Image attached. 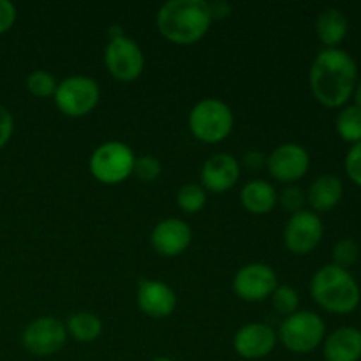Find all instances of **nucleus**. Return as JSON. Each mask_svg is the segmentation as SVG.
<instances>
[{
	"mask_svg": "<svg viewBox=\"0 0 361 361\" xmlns=\"http://www.w3.org/2000/svg\"><path fill=\"white\" fill-rule=\"evenodd\" d=\"M358 66L348 51L326 48L310 66L309 83L314 97L326 108H341L355 94Z\"/></svg>",
	"mask_w": 361,
	"mask_h": 361,
	"instance_id": "f257e3e1",
	"label": "nucleus"
},
{
	"mask_svg": "<svg viewBox=\"0 0 361 361\" xmlns=\"http://www.w3.org/2000/svg\"><path fill=\"white\" fill-rule=\"evenodd\" d=\"M323 235L324 226L319 215L310 210H302L289 215L284 228V243L293 254L305 256L319 245Z\"/></svg>",
	"mask_w": 361,
	"mask_h": 361,
	"instance_id": "9b49d317",
	"label": "nucleus"
},
{
	"mask_svg": "<svg viewBox=\"0 0 361 361\" xmlns=\"http://www.w3.org/2000/svg\"><path fill=\"white\" fill-rule=\"evenodd\" d=\"M243 164H245L247 168L257 171V169H261L267 164V157H264L261 152H247V154L243 155Z\"/></svg>",
	"mask_w": 361,
	"mask_h": 361,
	"instance_id": "473e14b6",
	"label": "nucleus"
},
{
	"mask_svg": "<svg viewBox=\"0 0 361 361\" xmlns=\"http://www.w3.org/2000/svg\"><path fill=\"white\" fill-rule=\"evenodd\" d=\"M345 173L349 178L361 187V143L353 145L345 155Z\"/></svg>",
	"mask_w": 361,
	"mask_h": 361,
	"instance_id": "c85d7f7f",
	"label": "nucleus"
},
{
	"mask_svg": "<svg viewBox=\"0 0 361 361\" xmlns=\"http://www.w3.org/2000/svg\"><path fill=\"white\" fill-rule=\"evenodd\" d=\"M324 334L326 326L319 314L298 310L282 321L277 337L288 351L296 355H309L323 344Z\"/></svg>",
	"mask_w": 361,
	"mask_h": 361,
	"instance_id": "423d86ee",
	"label": "nucleus"
},
{
	"mask_svg": "<svg viewBox=\"0 0 361 361\" xmlns=\"http://www.w3.org/2000/svg\"><path fill=\"white\" fill-rule=\"evenodd\" d=\"M16 6L11 0H0V35L9 32L16 23Z\"/></svg>",
	"mask_w": 361,
	"mask_h": 361,
	"instance_id": "7c9ffc66",
	"label": "nucleus"
},
{
	"mask_svg": "<svg viewBox=\"0 0 361 361\" xmlns=\"http://www.w3.org/2000/svg\"><path fill=\"white\" fill-rule=\"evenodd\" d=\"M136 302L141 312L147 314L148 317H154V319L169 317L178 305V298H176V293L173 291L171 286L162 281H155V279L140 281Z\"/></svg>",
	"mask_w": 361,
	"mask_h": 361,
	"instance_id": "4468645a",
	"label": "nucleus"
},
{
	"mask_svg": "<svg viewBox=\"0 0 361 361\" xmlns=\"http://www.w3.org/2000/svg\"><path fill=\"white\" fill-rule=\"evenodd\" d=\"M355 104L358 106V108H361V83L360 85H356V88H355Z\"/></svg>",
	"mask_w": 361,
	"mask_h": 361,
	"instance_id": "72a5a7b5",
	"label": "nucleus"
},
{
	"mask_svg": "<svg viewBox=\"0 0 361 361\" xmlns=\"http://www.w3.org/2000/svg\"><path fill=\"white\" fill-rule=\"evenodd\" d=\"M25 85H27V90L30 92L34 97L46 99L55 95L56 87H59V81H56V78L53 76V74H49L48 71L37 69V71H32V73L28 74Z\"/></svg>",
	"mask_w": 361,
	"mask_h": 361,
	"instance_id": "b1692460",
	"label": "nucleus"
},
{
	"mask_svg": "<svg viewBox=\"0 0 361 361\" xmlns=\"http://www.w3.org/2000/svg\"><path fill=\"white\" fill-rule=\"evenodd\" d=\"M344 196V185L342 180L335 175H323L317 180H314L307 192V201L312 207L314 214L317 212H330L341 203Z\"/></svg>",
	"mask_w": 361,
	"mask_h": 361,
	"instance_id": "6ab92c4d",
	"label": "nucleus"
},
{
	"mask_svg": "<svg viewBox=\"0 0 361 361\" xmlns=\"http://www.w3.org/2000/svg\"><path fill=\"white\" fill-rule=\"evenodd\" d=\"M338 136L348 143H361V108L356 104L345 106L335 120Z\"/></svg>",
	"mask_w": 361,
	"mask_h": 361,
	"instance_id": "4be33fe9",
	"label": "nucleus"
},
{
	"mask_svg": "<svg viewBox=\"0 0 361 361\" xmlns=\"http://www.w3.org/2000/svg\"><path fill=\"white\" fill-rule=\"evenodd\" d=\"M277 331L264 323H249L236 331L233 348L245 360L267 358L277 345Z\"/></svg>",
	"mask_w": 361,
	"mask_h": 361,
	"instance_id": "ddd939ff",
	"label": "nucleus"
},
{
	"mask_svg": "<svg viewBox=\"0 0 361 361\" xmlns=\"http://www.w3.org/2000/svg\"><path fill=\"white\" fill-rule=\"evenodd\" d=\"M212 21L204 0H168L157 13V28L162 37L180 46L200 42L210 30Z\"/></svg>",
	"mask_w": 361,
	"mask_h": 361,
	"instance_id": "f03ea898",
	"label": "nucleus"
},
{
	"mask_svg": "<svg viewBox=\"0 0 361 361\" xmlns=\"http://www.w3.org/2000/svg\"><path fill=\"white\" fill-rule=\"evenodd\" d=\"M242 175L238 159L231 154H214L201 168V185L212 192H226L233 189Z\"/></svg>",
	"mask_w": 361,
	"mask_h": 361,
	"instance_id": "dca6fc26",
	"label": "nucleus"
},
{
	"mask_svg": "<svg viewBox=\"0 0 361 361\" xmlns=\"http://www.w3.org/2000/svg\"><path fill=\"white\" fill-rule=\"evenodd\" d=\"M67 328L66 323L51 316L37 317L30 321L21 334V344L34 356L56 355L66 345Z\"/></svg>",
	"mask_w": 361,
	"mask_h": 361,
	"instance_id": "1a4fd4ad",
	"label": "nucleus"
},
{
	"mask_svg": "<svg viewBox=\"0 0 361 361\" xmlns=\"http://www.w3.org/2000/svg\"><path fill=\"white\" fill-rule=\"evenodd\" d=\"M14 133V118L13 113L6 108L4 104H0V150L6 147L11 141Z\"/></svg>",
	"mask_w": 361,
	"mask_h": 361,
	"instance_id": "c756f323",
	"label": "nucleus"
},
{
	"mask_svg": "<svg viewBox=\"0 0 361 361\" xmlns=\"http://www.w3.org/2000/svg\"><path fill=\"white\" fill-rule=\"evenodd\" d=\"M208 9H210L212 20H224L231 14V4L226 0H215V2H208Z\"/></svg>",
	"mask_w": 361,
	"mask_h": 361,
	"instance_id": "2f4dec72",
	"label": "nucleus"
},
{
	"mask_svg": "<svg viewBox=\"0 0 361 361\" xmlns=\"http://www.w3.org/2000/svg\"><path fill=\"white\" fill-rule=\"evenodd\" d=\"M279 277L271 267L264 263H250L240 268L233 279V291L243 302H264L274 295Z\"/></svg>",
	"mask_w": 361,
	"mask_h": 361,
	"instance_id": "9d476101",
	"label": "nucleus"
},
{
	"mask_svg": "<svg viewBox=\"0 0 361 361\" xmlns=\"http://www.w3.org/2000/svg\"><path fill=\"white\" fill-rule=\"evenodd\" d=\"M152 361H175V360H171V358H166V356H161V358H155V360H152Z\"/></svg>",
	"mask_w": 361,
	"mask_h": 361,
	"instance_id": "f704fd0d",
	"label": "nucleus"
},
{
	"mask_svg": "<svg viewBox=\"0 0 361 361\" xmlns=\"http://www.w3.org/2000/svg\"><path fill=\"white\" fill-rule=\"evenodd\" d=\"M348 30V16L337 7H328L316 20V34L326 48H337L345 39Z\"/></svg>",
	"mask_w": 361,
	"mask_h": 361,
	"instance_id": "aec40b11",
	"label": "nucleus"
},
{
	"mask_svg": "<svg viewBox=\"0 0 361 361\" xmlns=\"http://www.w3.org/2000/svg\"><path fill=\"white\" fill-rule=\"evenodd\" d=\"M56 108L66 116L80 118L95 109L101 101L99 83L90 76H69L59 83L55 90Z\"/></svg>",
	"mask_w": 361,
	"mask_h": 361,
	"instance_id": "0eeeda50",
	"label": "nucleus"
},
{
	"mask_svg": "<svg viewBox=\"0 0 361 361\" xmlns=\"http://www.w3.org/2000/svg\"><path fill=\"white\" fill-rule=\"evenodd\" d=\"M233 126H235V115L221 99H201L189 113L190 133L203 143H221L231 134Z\"/></svg>",
	"mask_w": 361,
	"mask_h": 361,
	"instance_id": "20e7f679",
	"label": "nucleus"
},
{
	"mask_svg": "<svg viewBox=\"0 0 361 361\" xmlns=\"http://www.w3.org/2000/svg\"><path fill=\"white\" fill-rule=\"evenodd\" d=\"M207 190L201 183H185L176 194V204L185 214H197L207 204Z\"/></svg>",
	"mask_w": 361,
	"mask_h": 361,
	"instance_id": "5701e85b",
	"label": "nucleus"
},
{
	"mask_svg": "<svg viewBox=\"0 0 361 361\" xmlns=\"http://www.w3.org/2000/svg\"><path fill=\"white\" fill-rule=\"evenodd\" d=\"M104 63L115 80L134 81L145 69V55L136 41L129 35H118L109 39L104 49Z\"/></svg>",
	"mask_w": 361,
	"mask_h": 361,
	"instance_id": "6e6552de",
	"label": "nucleus"
},
{
	"mask_svg": "<svg viewBox=\"0 0 361 361\" xmlns=\"http://www.w3.org/2000/svg\"><path fill=\"white\" fill-rule=\"evenodd\" d=\"M162 173V164L157 157L154 155H141L136 157L134 162V175L137 176L143 182H154L161 176Z\"/></svg>",
	"mask_w": 361,
	"mask_h": 361,
	"instance_id": "bb28decb",
	"label": "nucleus"
},
{
	"mask_svg": "<svg viewBox=\"0 0 361 361\" xmlns=\"http://www.w3.org/2000/svg\"><path fill=\"white\" fill-rule=\"evenodd\" d=\"M323 355L326 361H360L361 331L344 326L335 330L323 341Z\"/></svg>",
	"mask_w": 361,
	"mask_h": 361,
	"instance_id": "f3484780",
	"label": "nucleus"
},
{
	"mask_svg": "<svg viewBox=\"0 0 361 361\" xmlns=\"http://www.w3.org/2000/svg\"><path fill=\"white\" fill-rule=\"evenodd\" d=\"M331 256H334L335 267H341L344 268V270H348L349 267H353V264L358 261L360 247L355 240L342 238L334 245V252H331Z\"/></svg>",
	"mask_w": 361,
	"mask_h": 361,
	"instance_id": "a878e982",
	"label": "nucleus"
},
{
	"mask_svg": "<svg viewBox=\"0 0 361 361\" xmlns=\"http://www.w3.org/2000/svg\"><path fill=\"white\" fill-rule=\"evenodd\" d=\"M134 162L136 155L129 145L123 141H106L92 152L88 168L92 176L101 183L116 185L133 175Z\"/></svg>",
	"mask_w": 361,
	"mask_h": 361,
	"instance_id": "39448f33",
	"label": "nucleus"
},
{
	"mask_svg": "<svg viewBox=\"0 0 361 361\" xmlns=\"http://www.w3.org/2000/svg\"><path fill=\"white\" fill-rule=\"evenodd\" d=\"M267 168L277 182L295 183L309 171L310 155L302 145L282 143L267 157Z\"/></svg>",
	"mask_w": 361,
	"mask_h": 361,
	"instance_id": "f8f14e48",
	"label": "nucleus"
},
{
	"mask_svg": "<svg viewBox=\"0 0 361 361\" xmlns=\"http://www.w3.org/2000/svg\"><path fill=\"white\" fill-rule=\"evenodd\" d=\"M67 334L74 338V341L81 342V344H90V342L97 341L102 334V321L101 317L95 316L94 312L88 310H80L74 312L73 316L67 319L66 323Z\"/></svg>",
	"mask_w": 361,
	"mask_h": 361,
	"instance_id": "412c9836",
	"label": "nucleus"
},
{
	"mask_svg": "<svg viewBox=\"0 0 361 361\" xmlns=\"http://www.w3.org/2000/svg\"><path fill=\"white\" fill-rule=\"evenodd\" d=\"M240 201L243 208L254 215H267L277 207V190L267 180H250L240 190Z\"/></svg>",
	"mask_w": 361,
	"mask_h": 361,
	"instance_id": "a211bd4d",
	"label": "nucleus"
},
{
	"mask_svg": "<svg viewBox=\"0 0 361 361\" xmlns=\"http://www.w3.org/2000/svg\"><path fill=\"white\" fill-rule=\"evenodd\" d=\"M190 242H192V229L182 219H164L152 229V247L155 252L164 257L180 256L189 249Z\"/></svg>",
	"mask_w": 361,
	"mask_h": 361,
	"instance_id": "2eb2a0df",
	"label": "nucleus"
},
{
	"mask_svg": "<svg viewBox=\"0 0 361 361\" xmlns=\"http://www.w3.org/2000/svg\"><path fill=\"white\" fill-rule=\"evenodd\" d=\"M310 295L321 309L341 316L355 312L361 300L355 277L335 264H326L314 274L310 281Z\"/></svg>",
	"mask_w": 361,
	"mask_h": 361,
	"instance_id": "7ed1b4c3",
	"label": "nucleus"
},
{
	"mask_svg": "<svg viewBox=\"0 0 361 361\" xmlns=\"http://www.w3.org/2000/svg\"><path fill=\"white\" fill-rule=\"evenodd\" d=\"M279 201H281L282 208H284L286 212H289V214H296V212H302L305 210V203H307V194L303 192L300 187L296 185H288L284 190L281 192V197H279Z\"/></svg>",
	"mask_w": 361,
	"mask_h": 361,
	"instance_id": "cd10ccee",
	"label": "nucleus"
},
{
	"mask_svg": "<svg viewBox=\"0 0 361 361\" xmlns=\"http://www.w3.org/2000/svg\"><path fill=\"white\" fill-rule=\"evenodd\" d=\"M271 298V305H274L275 312L281 314V316L289 317L295 312H298L300 307V296L296 289H293L291 286H277V289L274 291Z\"/></svg>",
	"mask_w": 361,
	"mask_h": 361,
	"instance_id": "393cba45",
	"label": "nucleus"
}]
</instances>
